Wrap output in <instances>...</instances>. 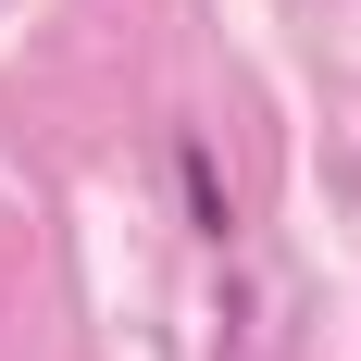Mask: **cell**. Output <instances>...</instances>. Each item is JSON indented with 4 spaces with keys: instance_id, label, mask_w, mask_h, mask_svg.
Masks as SVG:
<instances>
[{
    "instance_id": "6da1fadb",
    "label": "cell",
    "mask_w": 361,
    "mask_h": 361,
    "mask_svg": "<svg viewBox=\"0 0 361 361\" xmlns=\"http://www.w3.org/2000/svg\"><path fill=\"white\" fill-rule=\"evenodd\" d=\"M175 175H187V212H200V237H224V187H212V149H175Z\"/></svg>"
}]
</instances>
